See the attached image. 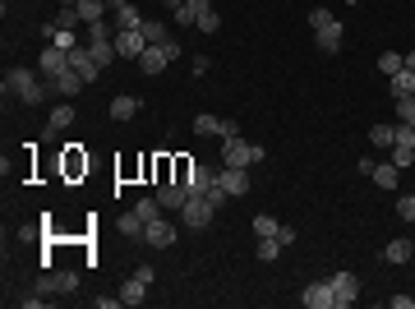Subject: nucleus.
Wrapping results in <instances>:
<instances>
[{
  "instance_id": "nucleus-1",
  "label": "nucleus",
  "mask_w": 415,
  "mask_h": 309,
  "mask_svg": "<svg viewBox=\"0 0 415 309\" xmlns=\"http://www.w3.org/2000/svg\"><path fill=\"white\" fill-rule=\"evenodd\" d=\"M9 93H14L24 106H42L46 93H51V83H42L33 70H9L5 74V98H9Z\"/></svg>"
},
{
  "instance_id": "nucleus-2",
  "label": "nucleus",
  "mask_w": 415,
  "mask_h": 309,
  "mask_svg": "<svg viewBox=\"0 0 415 309\" xmlns=\"http://www.w3.org/2000/svg\"><path fill=\"white\" fill-rule=\"evenodd\" d=\"M222 157H226V167H254V162L268 157V148H259V143L235 134V139H222Z\"/></svg>"
},
{
  "instance_id": "nucleus-3",
  "label": "nucleus",
  "mask_w": 415,
  "mask_h": 309,
  "mask_svg": "<svg viewBox=\"0 0 415 309\" xmlns=\"http://www.w3.org/2000/svg\"><path fill=\"white\" fill-rule=\"evenodd\" d=\"M171 61H180V42H175V37H166V42L148 46V51L138 56V70H143V74H162Z\"/></svg>"
},
{
  "instance_id": "nucleus-4",
  "label": "nucleus",
  "mask_w": 415,
  "mask_h": 309,
  "mask_svg": "<svg viewBox=\"0 0 415 309\" xmlns=\"http://www.w3.org/2000/svg\"><path fill=\"white\" fill-rule=\"evenodd\" d=\"M212 217H217V208L208 204V194H190V199H185L180 221H185L190 231H208V226H212Z\"/></svg>"
},
{
  "instance_id": "nucleus-5",
  "label": "nucleus",
  "mask_w": 415,
  "mask_h": 309,
  "mask_svg": "<svg viewBox=\"0 0 415 309\" xmlns=\"http://www.w3.org/2000/svg\"><path fill=\"white\" fill-rule=\"evenodd\" d=\"M212 185H222L231 199H245L254 189V180H250V167H222V171H212Z\"/></svg>"
},
{
  "instance_id": "nucleus-6",
  "label": "nucleus",
  "mask_w": 415,
  "mask_h": 309,
  "mask_svg": "<svg viewBox=\"0 0 415 309\" xmlns=\"http://www.w3.org/2000/svg\"><path fill=\"white\" fill-rule=\"evenodd\" d=\"M194 134H203V139H235L240 134V125L231 120V115H194Z\"/></svg>"
},
{
  "instance_id": "nucleus-7",
  "label": "nucleus",
  "mask_w": 415,
  "mask_h": 309,
  "mask_svg": "<svg viewBox=\"0 0 415 309\" xmlns=\"http://www.w3.org/2000/svg\"><path fill=\"white\" fill-rule=\"evenodd\" d=\"M328 282H332V295H337V309L360 300V277H355V273H332Z\"/></svg>"
},
{
  "instance_id": "nucleus-8",
  "label": "nucleus",
  "mask_w": 415,
  "mask_h": 309,
  "mask_svg": "<svg viewBox=\"0 0 415 309\" xmlns=\"http://www.w3.org/2000/svg\"><path fill=\"white\" fill-rule=\"evenodd\" d=\"M143 51H148V37L138 33V28H125V33H116V56H121V61H138Z\"/></svg>"
},
{
  "instance_id": "nucleus-9",
  "label": "nucleus",
  "mask_w": 415,
  "mask_h": 309,
  "mask_svg": "<svg viewBox=\"0 0 415 309\" xmlns=\"http://www.w3.org/2000/svg\"><path fill=\"white\" fill-rule=\"evenodd\" d=\"M304 309H337V295H332V282H309L300 295Z\"/></svg>"
},
{
  "instance_id": "nucleus-10",
  "label": "nucleus",
  "mask_w": 415,
  "mask_h": 309,
  "mask_svg": "<svg viewBox=\"0 0 415 309\" xmlns=\"http://www.w3.org/2000/svg\"><path fill=\"white\" fill-rule=\"evenodd\" d=\"M69 70H78V74H83L88 83H97V79H102V65L93 61V51H88V42H83V46H74V51H69Z\"/></svg>"
},
{
  "instance_id": "nucleus-11",
  "label": "nucleus",
  "mask_w": 415,
  "mask_h": 309,
  "mask_svg": "<svg viewBox=\"0 0 415 309\" xmlns=\"http://www.w3.org/2000/svg\"><path fill=\"white\" fill-rule=\"evenodd\" d=\"M314 42H319V51H323V56H337V51H342V42H346L342 19H332L328 28H319V33H314Z\"/></svg>"
},
{
  "instance_id": "nucleus-12",
  "label": "nucleus",
  "mask_w": 415,
  "mask_h": 309,
  "mask_svg": "<svg viewBox=\"0 0 415 309\" xmlns=\"http://www.w3.org/2000/svg\"><path fill=\"white\" fill-rule=\"evenodd\" d=\"M37 65H42L46 83H51L56 74H65V70H69V51H61V46H51V42H46V46H42V61H37Z\"/></svg>"
},
{
  "instance_id": "nucleus-13",
  "label": "nucleus",
  "mask_w": 415,
  "mask_h": 309,
  "mask_svg": "<svg viewBox=\"0 0 415 309\" xmlns=\"http://www.w3.org/2000/svg\"><path fill=\"white\" fill-rule=\"evenodd\" d=\"M185 199H190V189H185L180 180H166V185H157V204H162V208L180 212V208H185Z\"/></svg>"
},
{
  "instance_id": "nucleus-14",
  "label": "nucleus",
  "mask_w": 415,
  "mask_h": 309,
  "mask_svg": "<svg viewBox=\"0 0 415 309\" xmlns=\"http://www.w3.org/2000/svg\"><path fill=\"white\" fill-rule=\"evenodd\" d=\"M143 240H148L153 249H166V245H175V226L157 217V221H148V226H143Z\"/></svg>"
},
{
  "instance_id": "nucleus-15",
  "label": "nucleus",
  "mask_w": 415,
  "mask_h": 309,
  "mask_svg": "<svg viewBox=\"0 0 415 309\" xmlns=\"http://www.w3.org/2000/svg\"><path fill=\"white\" fill-rule=\"evenodd\" d=\"M83 83H88V79H83L78 70H65V74H56V79H51V93H61V98H74Z\"/></svg>"
},
{
  "instance_id": "nucleus-16",
  "label": "nucleus",
  "mask_w": 415,
  "mask_h": 309,
  "mask_svg": "<svg viewBox=\"0 0 415 309\" xmlns=\"http://www.w3.org/2000/svg\"><path fill=\"white\" fill-rule=\"evenodd\" d=\"M203 9H212V0H180V9H175V23L194 28V23H199V14H203Z\"/></svg>"
},
{
  "instance_id": "nucleus-17",
  "label": "nucleus",
  "mask_w": 415,
  "mask_h": 309,
  "mask_svg": "<svg viewBox=\"0 0 415 309\" xmlns=\"http://www.w3.org/2000/svg\"><path fill=\"white\" fill-rule=\"evenodd\" d=\"M88 51H93V61L106 70V65L116 61V37H88Z\"/></svg>"
},
{
  "instance_id": "nucleus-18",
  "label": "nucleus",
  "mask_w": 415,
  "mask_h": 309,
  "mask_svg": "<svg viewBox=\"0 0 415 309\" xmlns=\"http://www.w3.org/2000/svg\"><path fill=\"white\" fill-rule=\"evenodd\" d=\"M138 111H143V102H138V98H130V93L111 98V120H134Z\"/></svg>"
},
{
  "instance_id": "nucleus-19",
  "label": "nucleus",
  "mask_w": 415,
  "mask_h": 309,
  "mask_svg": "<svg viewBox=\"0 0 415 309\" xmlns=\"http://www.w3.org/2000/svg\"><path fill=\"white\" fill-rule=\"evenodd\" d=\"M397 176H401V167H392V162H374V171H369V180L379 189H397Z\"/></svg>"
},
{
  "instance_id": "nucleus-20",
  "label": "nucleus",
  "mask_w": 415,
  "mask_h": 309,
  "mask_svg": "<svg viewBox=\"0 0 415 309\" xmlns=\"http://www.w3.org/2000/svg\"><path fill=\"white\" fill-rule=\"evenodd\" d=\"M411 254H415V240H406V236L388 240V249H383V258H388V263H411Z\"/></svg>"
},
{
  "instance_id": "nucleus-21",
  "label": "nucleus",
  "mask_w": 415,
  "mask_h": 309,
  "mask_svg": "<svg viewBox=\"0 0 415 309\" xmlns=\"http://www.w3.org/2000/svg\"><path fill=\"white\" fill-rule=\"evenodd\" d=\"M46 42H51V46H61V51H74V46H78V37H74V28H56V23H46Z\"/></svg>"
},
{
  "instance_id": "nucleus-22",
  "label": "nucleus",
  "mask_w": 415,
  "mask_h": 309,
  "mask_svg": "<svg viewBox=\"0 0 415 309\" xmlns=\"http://www.w3.org/2000/svg\"><path fill=\"white\" fill-rule=\"evenodd\" d=\"M69 125H74V106H69V102L51 106V120H46V134H61V130H69Z\"/></svg>"
},
{
  "instance_id": "nucleus-23",
  "label": "nucleus",
  "mask_w": 415,
  "mask_h": 309,
  "mask_svg": "<svg viewBox=\"0 0 415 309\" xmlns=\"http://www.w3.org/2000/svg\"><path fill=\"white\" fill-rule=\"evenodd\" d=\"M185 189H190V194H208V189H212V171L194 162V171H190V180H185Z\"/></svg>"
},
{
  "instance_id": "nucleus-24",
  "label": "nucleus",
  "mask_w": 415,
  "mask_h": 309,
  "mask_svg": "<svg viewBox=\"0 0 415 309\" xmlns=\"http://www.w3.org/2000/svg\"><path fill=\"white\" fill-rule=\"evenodd\" d=\"M111 23H116V33H125V28H138V23H143V14H138V9L130 5V0H125V5L111 14Z\"/></svg>"
},
{
  "instance_id": "nucleus-25",
  "label": "nucleus",
  "mask_w": 415,
  "mask_h": 309,
  "mask_svg": "<svg viewBox=\"0 0 415 309\" xmlns=\"http://www.w3.org/2000/svg\"><path fill=\"white\" fill-rule=\"evenodd\" d=\"M121 300L125 305H143L148 300V282H143V277H130V282L121 286Z\"/></svg>"
},
{
  "instance_id": "nucleus-26",
  "label": "nucleus",
  "mask_w": 415,
  "mask_h": 309,
  "mask_svg": "<svg viewBox=\"0 0 415 309\" xmlns=\"http://www.w3.org/2000/svg\"><path fill=\"white\" fill-rule=\"evenodd\" d=\"M369 143H374V148H392V143H397V125L379 120V125L369 130Z\"/></svg>"
},
{
  "instance_id": "nucleus-27",
  "label": "nucleus",
  "mask_w": 415,
  "mask_h": 309,
  "mask_svg": "<svg viewBox=\"0 0 415 309\" xmlns=\"http://www.w3.org/2000/svg\"><path fill=\"white\" fill-rule=\"evenodd\" d=\"M78 19H83V23H97V19H106L111 14V9H106V0H78Z\"/></svg>"
},
{
  "instance_id": "nucleus-28",
  "label": "nucleus",
  "mask_w": 415,
  "mask_h": 309,
  "mask_svg": "<svg viewBox=\"0 0 415 309\" xmlns=\"http://www.w3.org/2000/svg\"><path fill=\"white\" fill-rule=\"evenodd\" d=\"M282 249H286V245H282L277 236H259V249H254V258H259V263H272Z\"/></svg>"
},
{
  "instance_id": "nucleus-29",
  "label": "nucleus",
  "mask_w": 415,
  "mask_h": 309,
  "mask_svg": "<svg viewBox=\"0 0 415 309\" xmlns=\"http://www.w3.org/2000/svg\"><path fill=\"white\" fill-rule=\"evenodd\" d=\"M138 33L148 37V46H157V42H166V37H171V33H166V23H162V19H143V23H138Z\"/></svg>"
},
{
  "instance_id": "nucleus-30",
  "label": "nucleus",
  "mask_w": 415,
  "mask_h": 309,
  "mask_svg": "<svg viewBox=\"0 0 415 309\" xmlns=\"http://www.w3.org/2000/svg\"><path fill=\"white\" fill-rule=\"evenodd\" d=\"M388 88H392V98H411V93H415V74L411 70H397Z\"/></svg>"
},
{
  "instance_id": "nucleus-31",
  "label": "nucleus",
  "mask_w": 415,
  "mask_h": 309,
  "mask_svg": "<svg viewBox=\"0 0 415 309\" xmlns=\"http://www.w3.org/2000/svg\"><path fill=\"white\" fill-rule=\"evenodd\" d=\"M392 111H397L401 125H415V93L411 98H392Z\"/></svg>"
},
{
  "instance_id": "nucleus-32",
  "label": "nucleus",
  "mask_w": 415,
  "mask_h": 309,
  "mask_svg": "<svg viewBox=\"0 0 415 309\" xmlns=\"http://www.w3.org/2000/svg\"><path fill=\"white\" fill-rule=\"evenodd\" d=\"M121 236L143 240V217H138V212H125V217H121Z\"/></svg>"
},
{
  "instance_id": "nucleus-33",
  "label": "nucleus",
  "mask_w": 415,
  "mask_h": 309,
  "mask_svg": "<svg viewBox=\"0 0 415 309\" xmlns=\"http://www.w3.org/2000/svg\"><path fill=\"white\" fill-rule=\"evenodd\" d=\"M134 212L143 217V226H148V221H157V217H162V204H157V199H138Z\"/></svg>"
},
{
  "instance_id": "nucleus-34",
  "label": "nucleus",
  "mask_w": 415,
  "mask_h": 309,
  "mask_svg": "<svg viewBox=\"0 0 415 309\" xmlns=\"http://www.w3.org/2000/svg\"><path fill=\"white\" fill-rule=\"evenodd\" d=\"M379 70H383V74H388V79H392V74H397V70H406V61H401L397 51H383V56H379Z\"/></svg>"
},
{
  "instance_id": "nucleus-35",
  "label": "nucleus",
  "mask_w": 415,
  "mask_h": 309,
  "mask_svg": "<svg viewBox=\"0 0 415 309\" xmlns=\"http://www.w3.org/2000/svg\"><path fill=\"white\" fill-rule=\"evenodd\" d=\"M332 19H337V14H332L328 5H314V9H309V28H314V33H319V28H328Z\"/></svg>"
},
{
  "instance_id": "nucleus-36",
  "label": "nucleus",
  "mask_w": 415,
  "mask_h": 309,
  "mask_svg": "<svg viewBox=\"0 0 415 309\" xmlns=\"http://www.w3.org/2000/svg\"><path fill=\"white\" fill-rule=\"evenodd\" d=\"M392 167H401V171H406V167H415V148H401V143H392Z\"/></svg>"
},
{
  "instance_id": "nucleus-37",
  "label": "nucleus",
  "mask_w": 415,
  "mask_h": 309,
  "mask_svg": "<svg viewBox=\"0 0 415 309\" xmlns=\"http://www.w3.org/2000/svg\"><path fill=\"white\" fill-rule=\"evenodd\" d=\"M51 23H56V28H78L83 19H78V9H74V5H61V14H56Z\"/></svg>"
},
{
  "instance_id": "nucleus-38",
  "label": "nucleus",
  "mask_w": 415,
  "mask_h": 309,
  "mask_svg": "<svg viewBox=\"0 0 415 309\" xmlns=\"http://www.w3.org/2000/svg\"><path fill=\"white\" fill-rule=\"evenodd\" d=\"M277 226H282V221L268 217V212H259V217H254V236H277Z\"/></svg>"
},
{
  "instance_id": "nucleus-39",
  "label": "nucleus",
  "mask_w": 415,
  "mask_h": 309,
  "mask_svg": "<svg viewBox=\"0 0 415 309\" xmlns=\"http://www.w3.org/2000/svg\"><path fill=\"white\" fill-rule=\"evenodd\" d=\"M194 28H199V33H217V28H222V14H217V9H203Z\"/></svg>"
},
{
  "instance_id": "nucleus-40",
  "label": "nucleus",
  "mask_w": 415,
  "mask_h": 309,
  "mask_svg": "<svg viewBox=\"0 0 415 309\" xmlns=\"http://www.w3.org/2000/svg\"><path fill=\"white\" fill-rule=\"evenodd\" d=\"M397 217H401V221H415V194L397 199Z\"/></svg>"
},
{
  "instance_id": "nucleus-41",
  "label": "nucleus",
  "mask_w": 415,
  "mask_h": 309,
  "mask_svg": "<svg viewBox=\"0 0 415 309\" xmlns=\"http://www.w3.org/2000/svg\"><path fill=\"white\" fill-rule=\"evenodd\" d=\"M397 143H401V148H415V125H401L397 120Z\"/></svg>"
},
{
  "instance_id": "nucleus-42",
  "label": "nucleus",
  "mask_w": 415,
  "mask_h": 309,
  "mask_svg": "<svg viewBox=\"0 0 415 309\" xmlns=\"http://www.w3.org/2000/svg\"><path fill=\"white\" fill-rule=\"evenodd\" d=\"M277 240H282V245H286V249H291V245H295V240H300V231H295V226H286V221H282V226H277Z\"/></svg>"
},
{
  "instance_id": "nucleus-43",
  "label": "nucleus",
  "mask_w": 415,
  "mask_h": 309,
  "mask_svg": "<svg viewBox=\"0 0 415 309\" xmlns=\"http://www.w3.org/2000/svg\"><path fill=\"white\" fill-rule=\"evenodd\" d=\"M190 171H194V162H190V157H175V180H180V185L190 180Z\"/></svg>"
},
{
  "instance_id": "nucleus-44",
  "label": "nucleus",
  "mask_w": 415,
  "mask_h": 309,
  "mask_svg": "<svg viewBox=\"0 0 415 309\" xmlns=\"http://www.w3.org/2000/svg\"><path fill=\"white\" fill-rule=\"evenodd\" d=\"M134 277H143V282L153 286V282H157V268H153V263H143V268H134Z\"/></svg>"
},
{
  "instance_id": "nucleus-45",
  "label": "nucleus",
  "mask_w": 415,
  "mask_h": 309,
  "mask_svg": "<svg viewBox=\"0 0 415 309\" xmlns=\"http://www.w3.org/2000/svg\"><path fill=\"white\" fill-rule=\"evenodd\" d=\"M388 305H392V309H415V295H392Z\"/></svg>"
},
{
  "instance_id": "nucleus-46",
  "label": "nucleus",
  "mask_w": 415,
  "mask_h": 309,
  "mask_svg": "<svg viewBox=\"0 0 415 309\" xmlns=\"http://www.w3.org/2000/svg\"><path fill=\"white\" fill-rule=\"evenodd\" d=\"M42 226H46V221H42ZM42 226H33V221H28V226L19 231V240H37V236H42Z\"/></svg>"
},
{
  "instance_id": "nucleus-47",
  "label": "nucleus",
  "mask_w": 415,
  "mask_h": 309,
  "mask_svg": "<svg viewBox=\"0 0 415 309\" xmlns=\"http://www.w3.org/2000/svg\"><path fill=\"white\" fill-rule=\"evenodd\" d=\"M116 305H125L121 295H97V309H116Z\"/></svg>"
},
{
  "instance_id": "nucleus-48",
  "label": "nucleus",
  "mask_w": 415,
  "mask_h": 309,
  "mask_svg": "<svg viewBox=\"0 0 415 309\" xmlns=\"http://www.w3.org/2000/svg\"><path fill=\"white\" fill-rule=\"evenodd\" d=\"M125 5V0H106V9H111V14H116V9H121Z\"/></svg>"
},
{
  "instance_id": "nucleus-49",
  "label": "nucleus",
  "mask_w": 415,
  "mask_h": 309,
  "mask_svg": "<svg viewBox=\"0 0 415 309\" xmlns=\"http://www.w3.org/2000/svg\"><path fill=\"white\" fill-rule=\"evenodd\" d=\"M162 5H171V9H180V0H162Z\"/></svg>"
},
{
  "instance_id": "nucleus-50",
  "label": "nucleus",
  "mask_w": 415,
  "mask_h": 309,
  "mask_svg": "<svg viewBox=\"0 0 415 309\" xmlns=\"http://www.w3.org/2000/svg\"><path fill=\"white\" fill-rule=\"evenodd\" d=\"M61 5H78V0H61Z\"/></svg>"
},
{
  "instance_id": "nucleus-51",
  "label": "nucleus",
  "mask_w": 415,
  "mask_h": 309,
  "mask_svg": "<svg viewBox=\"0 0 415 309\" xmlns=\"http://www.w3.org/2000/svg\"><path fill=\"white\" fill-rule=\"evenodd\" d=\"M346 5H360V0H346Z\"/></svg>"
}]
</instances>
